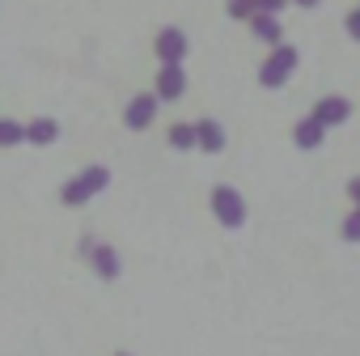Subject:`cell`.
<instances>
[{
	"label": "cell",
	"mask_w": 360,
	"mask_h": 356,
	"mask_svg": "<svg viewBox=\"0 0 360 356\" xmlns=\"http://www.w3.org/2000/svg\"><path fill=\"white\" fill-rule=\"evenodd\" d=\"M106 183H110V170L106 165H89V170H81L77 178H68V183L60 187V200L64 204H85L98 191H106Z\"/></svg>",
	"instance_id": "obj_1"
},
{
	"label": "cell",
	"mask_w": 360,
	"mask_h": 356,
	"mask_svg": "<svg viewBox=\"0 0 360 356\" xmlns=\"http://www.w3.org/2000/svg\"><path fill=\"white\" fill-rule=\"evenodd\" d=\"M212 212H217V221H221L225 229H242V221H246V200H242V191L217 187V191H212Z\"/></svg>",
	"instance_id": "obj_2"
},
{
	"label": "cell",
	"mask_w": 360,
	"mask_h": 356,
	"mask_svg": "<svg viewBox=\"0 0 360 356\" xmlns=\"http://www.w3.org/2000/svg\"><path fill=\"white\" fill-rule=\"evenodd\" d=\"M81 255L94 263V272H98L102 280H119L123 263H119V250H115V246H106V242H98V238H81Z\"/></svg>",
	"instance_id": "obj_3"
},
{
	"label": "cell",
	"mask_w": 360,
	"mask_h": 356,
	"mask_svg": "<svg viewBox=\"0 0 360 356\" xmlns=\"http://www.w3.org/2000/svg\"><path fill=\"white\" fill-rule=\"evenodd\" d=\"M297 68V47H288V43H280L271 56H267V64H263V72H259V81L267 85V89H276V85H284L288 81V72Z\"/></svg>",
	"instance_id": "obj_4"
},
{
	"label": "cell",
	"mask_w": 360,
	"mask_h": 356,
	"mask_svg": "<svg viewBox=\"0 0 360 356\" xmlns=\"http://www.w3.org/2000/svg\"><path fill=\"white\" fill-rule=\"evenodd\" d=\"M157 56H161V64H183V56H187V34H183V30H161V34H157Z\"/></svg>",
	"instance_id": "obj_5"
},
{
	"label": "cell",
	"mask_w": 360,
	"mask_h": 356,
	"mask_svg": "<svg viewBox=\"0 0 360 356\" xmlns=\"http://www.w3.org/2000/svg\"><path fill=\"white\" fill-rule=\"evenodd\" d=\"M153 115H157V98H153V94H140V98H131V106H127L123 123L140 132V127H148V123H153Z\"/></svg>",
	"instance_id": "obj_6"
},
{
	"label": "cell",
	"mask_w": 360,
	"mask_h": 356,
	"mask_svg": "<svg viewBox=\"0 0 360 356\" xmlns=\"http://www.w3.org/2000/svg\"><path fill=\"white\" fill-rule=\"evenodd\" d=\"M352 115V102L347 98H322L318 106H314V119L322 123V127H335V123H343Z\"/></svg>",
	"instance_id": "obj_7"
},
{
	"label": "cell",
	"mask_w": 360,
	"mask_h": 356,
	"mask_svg": "<svg viewBox=\"0 0 360 356\" xmlns=\"http://www.w3.org/2000/svg\"><path fill=\"white\" fill-rule=\"evenodd\" d=\"M183 89H187V77H183V68L178 64H165L161 68V77H157V98H183Z\"/></svg>",
	"instance_id": "obj_8"
},
{
	"label": "cell",
	"mask_w": 360,
	"mask_h": 356,
	"mask_svg": "<svg viewBox=\"0 0 360 356\" xmlns=\"http://www.w3.org/2000/svg\"><path fill=\"white\" fill-rule=\"evenodd\" d=\"M195 148H208V153H221V148H225V132H221V123H212V119H204V123H195Z\"/></svg>",
	"instance_id": "obj_9"
},
{
	"label": "cell",
	"mask_w": 360,
	"mask_h": 356,
	"mask_svg": "<svg viewBox=\"0 0 360 356\" xmlns=\"http://www.w3.org/2000/svg\"><path fill=\"white\" fill-rule=\"evenodd\" d=\"M322 132H326V127H322V123H318V119L309 115V119H301V123H297L292 140H297L301 148H318V144H322Z\"/></svg>",
	"instance_id": "obj_10"
},
{
	"label": "cell",
	"mask_w": 360,
	"mask_h": 356,
	"mask_svg": "<svg viewBox=\"0 0 360 356\" xmlns=\"http://www.w3.org/2000/svg\"><path fill=\"white\" fill-rule=\"evenodd\" d=\"M56 136H60V123H56V119H34V123L26 127V140H30V144H56Z\"/></svg>",
	"instance_id": "obj_11"
},
{
	"label": "cell",
	"mask_w": 360,
	"mask_h": 356,
	"mask_svg": "<svg viewBox=\"0 0 360 356\" xmlns=\"http://www.w3.org/2000/svg\"><path fill=\"white\" fill-rule=\"evenodd\" d=\"M250 26H255V34H259L263 43H280V18H271V13H255Z\"/></svg>",
	"instance_id": "obj_12"
},
{
	"label": "cell",
	"mask_w": 360,
	"mask_h": 356,
	"mask_svg": "<svg viewBox=\"0 0 360 356\" xmlns=\"http://www.w3.org/2000/svg\"><path fill=\"white\" fill-rule=\"evenodd\" d=\"M169 144L174 148H195V123H174L169 127Z\"/></svg>",
	"instance_id": "obj_13"
},
{
	"label": "cell",
	"mask_w": 360,
	"mask_h": 356,
	"mask_svg": "<svg viewBox=\"0 0 360 356\" xmlns=\"http://www.w3.org/2000/svg\"><path fill=\"white\" fill-rule=\"evenodd\" d=\"M22 140H26V127H22V123H13V119H0V144L9 148V144H22Z\"/></svg>",
	"instance_id": "obj_14"
},
{
	"label": "cell",
	"mask_w": 360,
	"mask_h": 356,
	"mask_svg": "<svg viewBox=\"0 0 360 356\" xmlns=\"http://www.w3.org/2000/svg\"><path fill=\"white\" fill-rule=\"evenodd\" d=\"M343 242H360V208H352L347 217H343Z\"/></svg>",
	"instance_id": "obj_15"
},
{
	"label": "cell",
	"mask_w": 360,
	"mask_h": 356,
	"mask_svg": "<svg viewBox=\"0 0 360 356\" xmlns=\"http://www.w3.org/2000/svg\"><path fill=\"white\" fill-rule=\"evenodd\" d=\"M229 13L233 18H255L259 9H255V0H229Z\"/></svg>",
	"instance_id": "obj_16"
},
{
	"label": "cell",
	"mask_w": 360,
	"mask_h": 356,
	"mask_svg": "<svg viewBox=\"0 0 360 356\" xmlns=\"http://www.w3.org/2000/svg\"><path fill=\"white\" fill-rule=\"evenodd\" d=\"M255 9H259V13H271V18H276V13L284 9V0H255Z\"/></svg>",
	"instance_id": "obj_17"
},
{
	"label": "cell",
	"mask_w": 360,
	"mask_h": 356,
	"mask_svg": "<svg viewBox=\"0 0 360 356\" xmlns=\"http://www.w3.org/2000/svg\"><path fill=\"white\" fill-rule=\"evenodd\" d=\"M347 34H352V39H356V43H360V9H356V13H352V18H347Z\"/></svg>",
	"instance_id": "obj_18"
},
{
	"label": "cell",
	"mask_w": 360,
	"mask_h": 356,
	"mask_svg": "<svg viewBox=\"0 0 360 356\" xmlns=\"http://www.w3.org/2000/svg\"><path fill=\"white\" fill-rule=\"evenodd\" d=\"M347 200L360 208V178H352V183H347Z\"/></svg>",
	"instance_id": "obj_19"
},
{
	"label": "cell",
	"mask_w": 360,
	"mask_h": 356,
	"mask_svg": "<svg viewBox=\"0 0 360 356\" xmlns=\"http://www.w3.org/2000/svg\"><path fill=\"white\" fill-rule=\"evenodd\" d=\"M301 5H318V0H301Z\"/></svg>",
	"instance_id": "obj_20"
},
{
	"label": "cell",
	"mask_w": 360,
	"mask_h": 356,
	"mask_svg": "<svg viewBox=\"0 0 360 356\" xmlns=\"http://www.w3.org/2000/svg\"><path fill=\"white\" fill-rule=\"evenodd\" d=\"M115 356H127V352H115Z\"/></svg>",
	"instance_id": "obj_21"
}]
</instances>
